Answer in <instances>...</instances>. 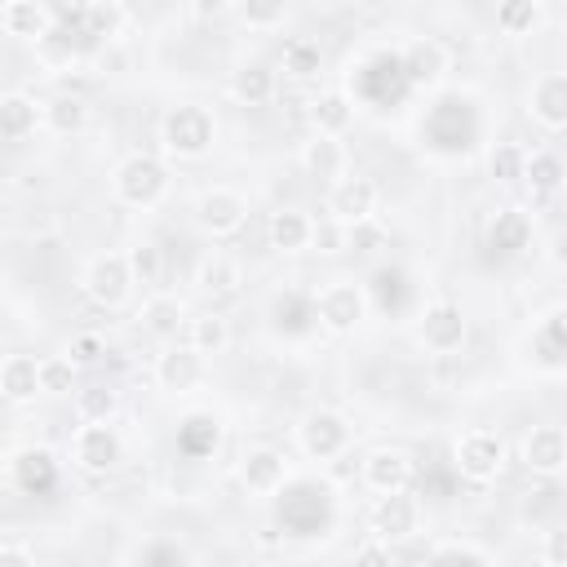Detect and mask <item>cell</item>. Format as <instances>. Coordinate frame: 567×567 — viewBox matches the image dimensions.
Returning a JSON list of instances; mask_svg holds the SVG:
<instances>
[{"label":"cell","instance_id":"obj_1","mask_svg":"<svg viewBox=\"0 0 567 567\" xmlns=\"http://www.w3.org/2000/svg\"><path fill=\"white\" fill-rule=\"evenodd\" d=\"M213 146V115L204 106H177L164 120V151L177 159H199Z\"/></svg>","mask_w":567,"mask_h":567},{"label":"cell","instance_id":"obj_2","mask_svg":"<svg viewBox=\"0 0 567 567\" xmlns=\"http://www.w3.org/2000/svg\"><path fill=\"white\" fill-rule=\"evenodd\" d=\"M164 190H168V173H164V164L155 155H128L120 164V173H115V195L124 204H133V208L159 204Z\"/></svg>","mask_w":567,"mask_h":567},{"label":"cell","instance_id":"obj_3","mask_svg":"<svg viewBox=\"0 0 567 567\" xmlns=\"http://www.w3.org/2000/svg\"><path fill=\"white\" fill-rule=\"evenodd\" d=\"M505 465V443L492 430H470L456 439V470L470 483H492Z\"/></svg>","mask_w":567,"mask_h":567},{"label":"cell","instance_id":"obj_4","mask_svg":"<svg viewBox=\"0 0 567 567\" xmlns=\"http://www.w3.org/2000/svg\"><path fill=\"white\" fill-rule=\"evenodd\" d=\"M128 284H133V266H128V257H120V252H102V257H93V266L84 270V292H89L97 306H106V310H115V306L128 297Z\"/></svg>","mask_w":567,"mask_h":567},{"label":"cell","instance_id":"obj_5","mask_svg":"<svg viewBox=\"0 0 567 567\" xmlns=\"http://www.w3.org/2000/svg\"><path fill=\"white\" fill-rule=\"evenodd\" d=\"M120 456H124V439L106 421H84L80 425V434H75V461H80V470L106 474V470L120 465Z\"/></svg>","mask_w":567,"mask_h":567},{"label":"cell","instance_id":"obj_6","mask_svg":"<svg viewBox=\"0 0 567 567\" xmlns=\"http://www.w3.org/2000/svg\"><path fill=\"white\" fill-rule=\"evenodd\" d=\"M368 301L359 292V284H328L319 297H315V319L328 328V332H350L359 319H363Z\"/></svg>","mask_w":567,"mask_h":567},{"label":"cell","instance_id":"obj_7","mask_svg":"<svg viewBox=\"0 0 567 567\" xmlns=\"http://www.w3.org/2000/svg\"><path fill=\"white\" fill-rule=\"evenodd\" d=\"M279 523L292 536H319L328 527V501H323V492H315L310 483H301L297 492H288L279 501Z\"/></svg>","mask_w":567,"mask_h":567},{"label":"cell","instance_id":"obj_8","mask_svg":"<svg viewBox=\"0 0 567 567\" xmlns=\"http://www.w3.org/2000/svg\"><path fill=\"white\" fill-rule=\"evenodd\" d=\"M346 443H350V425H346V416L319 408V412H310V416L301 421V447H306L315 461H332V456H341Z\"/></svg>","mask_w":567,"mask_h":567},{"label":"cell","instance_id":"obj_9","mask_svg":"<svg viewBox=\"0 0 567 567\" xmlns=\"http://www.w3.org/2000/svg\"><path fill=\"white\" fill-rule=\"evenodd\" d=\"M421 341H425L434 354L461 350V341H465V315H461V306H452V301L430 306V310L421 315Z\"/></svg>","mask_w":567,"mask_h":567},{"label":"cell","instance_id":"obj_10","mask_svg":"<svg viewBox=\"0 0 567 567\" xmlns=\"http://www.w3.org/2000/svg\"><path fill=\"white\" fill-rule=\"evenodd\" d=\"M195 217H199V226H204L208 235H235V230L248 221V204H244V195L217 186V190H208V195L199 199Z\"/></svg>","mask_w":567,"mask_h":567},{"label":"cell","instance_id":"obj_11","mask_svg":"<svg viewBox=\"0 0 567 567\" xmlns=\"http://www.w3.org/2000/svg\"><path fill=\"white\" fill-rule=\"evenodd\" d=\"M416 518H421V505L408 496V487L381 496V505L372 509V527L381 540H408L416 532Z\"/></svg>","mask_w":567,"mask_h":567},{"label":"cell","instance_id":"obj_12","mask_svg":"<svg viewBox=\"0 0 567 567\" xmlns=\"http://www.w3.org/2000/svg\"><path fill=\"white\" fill-rule=\"evenodd\" d=\"M523 465L536 474H558L567 465V430L558 425H536L523 439Z\"/></svg>","mask_w":567,"mask_h":567},{"label":"cell","instance_id":"obj_13","mask_svg":"<svg viewBox=\"0 0 567 567\" xmlns=\"http://www.w3.org/2000/svg\"><path fill=\"white\" fill-rule=\"evenodd\" d=\"M328 208H332V217H341V221H363V217H372V208H377V186H372L368 177H337V186H332V195H328Z\"/></svg>","mask_w":567,"mask_h":567},{"label":"cell","instance_id":"obj_14","mask_svg":"<svg viewBox=\"0 0 567 567\" xmlns=\"http://www.w3.org/2000/svg\"><path fill=\"white\" fill-rule=\"evenodd\" d=\"M155 377H159V385L164 390H190L199 377H204V354L186 341V346H173V350H164L159 354V363H155Z\"/></svg>","mask_w":567,"mask_h":567},{"label":"cell","instance_id":"obj_15","mask_svg":"<svg viewBox=\"0 0 567 567\" xmlns=\"http://www.w3.org/2000/svg\"><path fill=\"white\" fill-rule=\"evenodd\" d=\"M363 483L377 492V496H390V492H403L412 483V461L403 452H372L363 461Z\"/></svg>","mask_w":567,"mask_h":567},{"label":"cell","instance_id":"obj_16","mask_svg":"<svg viewBox=\"0 0 567 567\" xmlns=\"http://www.w3.org/2000/svg\"><path fill=\"white\" fill-rule=\"evenodd\" d=\"M532 115L545 128H567V71H549L532 89Z\"/></svg>","mask_w":567,"mask_h":567},{"label":"cell","instance_id":"obj_17","mask_svg":"<svg viewBox=\"0 0 567 567\" xmlns=\"http://www.w3.org/2000/svg\"><path fill=\"white\" fill-rule=\"evenodd\" d=\"M399 66H403V80L408 84H434L447 71V53H443L439 40H412L399 53Z\"/></svg>","mask_w":567,"mask_h":567},{"label":"cell","instance_id":"obj_18","mask_svg":"<svg viewBox=\"0 0 567 567\" xmlns=\"http://www.w3.org/2000/svg\"><path fill=\"white\" fill-rule=\"evenodd\" d=\"M44 385H40V363L31 359V354H9L4 363H0V394L9 399V403H27V399H35Z\"/></svg>","mask_w":567,"mask_h":567},{"label":"cell","instance_id":"obj_19","mask_svg":"<svg viewBox=\"0 0 567 567\" xmlns=\"http://www.w3.org/2000/svg\"><path fill=\"white\" fill-rule=\"evenodd\" d=\"M9 474H13V483L22 487V492H49L53 483H58V465H53V456L44 452V447H27V452H18L13 461H9Z\"/></svg>","mask_w":567,"mask_h":567},{"label":"cell","instance_id":"obj_20","mask_svg":"<svg viewBox=\"0 0 567 567\" xmlns=\"http://www.w3.org/2000/svg\"><path fill=\"white\" fill-rule=\"evenodd\" d=\"M239 478H244V487H248V492L270 496V492H279V487H284V456H279L275 447H257V452H248V456H244Z\"/></svg>","mask_w":567,"mask_h":567},{"label":"cell","instance_id":"obj_21","mask_svg":"<svg viewBox=\"0 0 567 567\" xmlns=\"http://www.w3.org/2000/svg\"><path fill=\"white\" fill-rule=\"evenodd\" d=\"M527 239H532V221H527V213H518V208L496 213V221L487 226V248H492L496 257H518V252L527 248Z\"/></svg>","mask_w":567,"mask_h":567},{"label":"cell","instance_id":"obj_22","mask_svg":"<svg viewBox=\"0 0 567 567\" xmlns=\"http://www.w3.org/2000/svg\"><path fill=\"white\" fill-rule=\"evenodd\" d=\"M266 235H270V248H279V252H301V248L310 244V235H315V221H310L301 208H279V213H270Z\"/></svg>","mask_w":567,"mask_h":567},{"label":"cell","instance_id":"obj_23","mask_svg":"<svg viewBox=\"0 0 567 567\" xmlns=\"http://www.w3.org/2000/svg\"><path fill=\"white\" fill-rule=\"evenodd\" d=\"M40 115H44V111H35V97H27V93H4V97H0V137H4V142L31 137L35 124H40Z\"/></svg>","mask_w":567,"mask_h":567},{"label":"cell","instance_id":"obj_24","mask_svg":"<svg viewBox=\"0 0 567 567\" xmlns=\"http://www.w3.org/2000/svg\"><path fill=\"white\" fill-rule=\"evenodd\" d=\"M230 89H235V97H239L244 106H266V102L275 97V71H270L266 62H248V66L235 71Z\"/></svg>","mask_w":567,"mask_h":567},{"label":"cell","instance_id":"obj_25","mask_svg":"<svg viewBox=\"0 0 567 567\" xmlns=\"http://www.w3.org/2000/svg\"><path fill=\"white\" fill-rule=\"evenodd\" d=\"M49 9L40 4V0H9L4 4V27H9V35H22V40H40L44 31H49Z\"/></svg>","mask_w":567,"mask_h":567},{"label":"cell","instance_id":"obj_26","mask_svg":"<svg viewBox=\"0 0 567 567\" xmlns=\"http://www.w3.org/2000/svg\"><path fill=\"white\" fill-rule=\"evenodd\" d=\"M301 164H306L315 177H341L346 151H341V142H337L332 133H315V142H306V151H301Z\"/></svg>","mask_w":567,"mask_h":567},{"label":"cell","instance_id":"obj_27","mask_svg":"<svg viewBox=\"0 0 567 567\" xmlns=\"http://www.w3.org/2000/svg\"><path fill=\"white\" fill-rule=\"evenodd\" d=\"M195 284H199L208 297H230V292L239 288V266H235L230 257L213 252V257H204V261H199V270H195Z\"/></svg>","mask_w":567,"mask_h":567},{"label":"cell","instance_id":"obj_28","mask_svg":"<svg viewBox=\"0 0 567 567\" xmlns=\"http://www.w3.org/2000/svg\"><path fill=\"white\" fill-rule=\"evenodd\" d=\"M310 120H315V128L319 133H346L350 128V120H354V106H350V97L346 93H323V97H315L310 102Z\"/></svg>","mask_w":567,"mask_h":567},{"label":"cell","instance_id":"obj_29","mask_svg":"<svg viewBox=\"0 0 567 567\" xmlns=\"http://www.w3.org/2000/svg\"><path fill=\"white\" fill-rule=\"evenodd\" d=\"M186 341H190L199 354H221V350H226V341H230V328H226V319H221V315L204 310V315H195V319H190Z\"/></svg>","mask_w":567,"mask_h":567},{"label":"cell","instance_id":"obj_30","mask_svg":"<svg viewBox=\"0 0 567 567\" xmlns=\"http://www.w3.org/2000/svg\"><path fill=\"white\" fill-rule=\"evenodd\" d=\"M279 62H284V71H288L292 80H315L319 66H323V53H319L315 40H288Z\"/></svg>","mask_w":567,"mask_h":567},{"label":"cell","instance_id":"obj_31","mask_svg":"<svg viewBox=\"0 0 567 567\" xmlns=\"http://www.w3.org/2000/svg\"><path fill=\"white\" fill-rule=\"evenodd\" d=\"M84 115H89V106H84V97H75V93H58V97L44 106V124H49L53 133H75V128H84Z\"/></svg>","mask_w":567,"mask_h":567},{"label":"cell","instance_id":"obj_32","mask_svg":"<svg viewBox=\"0 0 567 567\" xmlns=\"http://www.w3.org/2000/svg\"><path fill=\"white\" fill-rule=\"evenodd\" d=\"M540 195H554L563 182H567V168H563V159L554 155V151H536V155H527V173H523Z\"/></svg>","mask_w":567,"mask_h":567},{"label":"cell","instance_id":"obj_33","mask_svg":"<svg viewBox=\"0 0 567 567\" xmlns=\"http://www.w3.org/2000/svg\"><path fill=\"white\" fill-rule=\"evenodd\" d=\"M217 421L213 416H190V421H182V430H177V447L186 452V456H208L213 447H217Z\"/></svg>","mask_w":567,"mask_h":567},{"label":"cell","instance_id":"obj_34","mask_svg":"<svg viewBox=\"0 0 567 567\" xmlns=\"http://www.w3.org/2000/svg\"><path fill=\"white\" fill-rule=\"evenodd\" d=\"M177 323H182V306H177V297H151V301L142 306V328H146V332H155V337H173Z\"/></svg>","mask_w":567,"mask_h":567},{"label":"cell","instance_id":"obj_35","mask_svg":"<svg viewBox=\"0 0 567 567\" xmlns=\"http://www.w3.org/2000/svg\"><path fill=\"white\" fill-rule=\"evenodd\" d=\"M536 350H540L545 363H563L567 359V306L545 319V328L536 332Z\"/></svg>","mask_w":567,"mask_h":567},{"label":"cell","instance_id":"obj_36","mask_svg":"<svg viewBox=\"0 0 567 567\" xmlns=\"http://www.w3.org/2000/svg\"><path fill=\"white\" fill-rule=\"evenodd\" d=\"M536 18H540L536 0H496V27H501L505 35H523V31H532Z\"/></svg>","mask_w":567,"mask_h":567},{"label":"cell","instance_id":"obj_37","mask_svg":"<svg viewBox=\"0 0 567 567\" xmlns=\"http://www.w3.org/2000/svg\"><path fill=\"white\" fill-rule=\"evenodd\" d=\"M487 173H492L496 182H518V177L527 173V151L514 146V142L492 146V155H487Z\"/></svg>","mask_w":567,"mask_h":567},{"label":"cell","instance_id":"obj_38","mask_svg":"<svg viewBox=\"0 0 567 567\" xmlns=\"http://www.w3.org/2000/svg\"><path fill=\"white\" fill-rule=\"evenodd\" d=\"M115 390H106V385H84V390H75V412H80V421H111V412H115Z\"/></svg>","mask_w":567,"mask_h":567},{"label":"cell","instance_id":"obj_39","mask_svg":"<svg viewBox=\"0 0 567 567\" xmlns=\"http://www.w3.org/2000/svg\"><path fill=\"white\" fill-rule=\"evenodd\" d=\"M128 266H133V284H159L164 279V252L155 244H137L128 252Z\"/></svg>","mask_w":567,"mask_h":567},{"label":"cell","instance_id":"obj_40","mask_svg":"<svg viewBox=\"0 0 567 567\" xmlns=\"http://www.w3.org/2000/svg\"><path fill=\"white\" fill-rule=\"evenodd\" d=\"M40 385L49 390V394H66V390H75V359H40Z\"/></svg>","mask_w":567,"mask_h":567},{"label":"cell","instance_id":"obj_41","mask_svg":"<svg viewBox=\"0 0 567 567\" xmlns=\"http://www.w3.org/2000/svg\"><path fill=\"white\" fill-rule=\"evenodd\" d=\"M239 13L248 27L266 31V27H279L284 13H288V0H239Z\"/></svg>","mask_w":567,"mask_h":567},{"label":"cell","instance_id":"obj_42","mask_svg":"<svg viewBox=\"0 0 567 567\" xmlns=\"http://www.w3.org/2000/svg\"><path fill=\"white\" fill-rule=\"evenodd\" d=\"M346 239H350V221H341V217L315 221V235H310V244H315L319 252H341V248H346Z\"/></svg>","mask_w":567,"mask_h":567},{"label":"cell","instance_id":"obj_43","mask_svg":"<svg viewBox=\"0 0 567 567\" xmlns=\"http://www.w3.org/2000/svg\"><path fill=\"white\" fill-rule=\"evenodd\" d=\"M430 558L434 563H474V567H487L492 558H487V549H478V545H465V540H447V545H434L430 549Z\"/></svg>","mask_w":567,"mask_h":567},{"label":"cell","instance_id":"obj_44","mask_svg":"<svg viewBox=\"0 0 567 567\" xmlns=\"http://www.w3.org/2000/svg\"><path fill=\"white\" fill-rule=\"evenodd\" d=\"M133 558H137L142 567H159V563H168V567H182V563H190V554H186L182 545H173V540H155V545H142Z\"/></svg>","mask_w":567,"mask_h":567},{"label":"cell","instance_id":"obj_45","mask_svg":"<svg viewBox=\"0 0 567 567\" xmlns=\"http://www.w3.org/2000/svg\"><path fill=\"white\" fill-rule=\"evenodd\" d=\"M381 244H385V230H381L372 217L350 221V239H346V248H354V252H372V248H381Z\"/></svg>","mask_w":567,"mask_h":567},{"label":"cell","instance_id":"obj_46","mask_svg":"<svg viewBox=\"0 0 567 567\" xmlns=\"http://www.w3.org/2000/svg\"><path fill=\"white\" fill-rule=\"evenodd\" d=\"M89 9V31L93 35H115L120 31V9L111 0H97V4H84Z\"/></svg>","mask_w":567,"mask_h":567},{"label":"cell","instance_id":"obj_47","mask_svg":"<svg viewBox=\"0 0 567 567\" xmlns=\"http://www.w3.org/2000/svg\"><path fill=\"white\" fill-rule=\"evenodd\" d=\"M540 558L554 563V567H567V527L545 532V540H540Z\"/></svg>","mask_w":567,"mask_h":567},{"label":"cell","instance_id":"obj_48","mask_svg":"<svg viewBox=\"0 0 567 567\" xmlns=\"http://www.w3.org/2000/svg\"><path fill=\"white\" fill-rule=\"evenodd\" d=\"M97 354H102V341H97L93 332H80V337L71 341V359H75V363H93Z\"/></svg>","mask_w":567,"mask_h":567},{"label":"cell","instance_id":"obj_49","mask_svg":"<svg viewBox=\"0 0 567 567\" xmlns=\"http://www.w3.org/2000/svg\"><path fill=\"white\" fill-rule=\"evenodd\" d=\"M226 4H230V0H190V13H195L199 22H213V18L226 13Z\"/></svg>","mask_w":567,"mask_h":567},{"label":"cell","instance_id":"obj_50","mask_svg":"<svg viewBox=\"0 0 567 567\" xmlns=\"http://www.w3.org/2000/svg\"><path fill=\"white\" fill-rule=\"evenodd\" d=\"M0 563H13V567H31V554H27V549H18L13 540H4V545H0Z\"/></svg>","mask_w":567,"mask_h":567},{"label":"cell","instance_id":"obj_51","mask_svg":"<svg viewBox=\"0 0 567 567\" xmlns=\"http://www.w3.org/2000/svg\"><path fill=\"white\" fill-rule=\"evenodd\" d=\"M549 261H554V266H563V270H567V230H558V235H554V239H549Z\"/></svg>","mask_w":567,"mask_h":567},{"label":"cell","instance_id":"obj_52","mask_svg":"<svg viewBox=\"0 0 567 567\" xmlns=\"http://www.w3.org/2000/svg\"><path fill=\"white\" fill-rule=\"evenodd\" d=\"M80 4H97V0H80Z\"/></svg>","mask_w":567,"mask_h":567}]
</instances>
